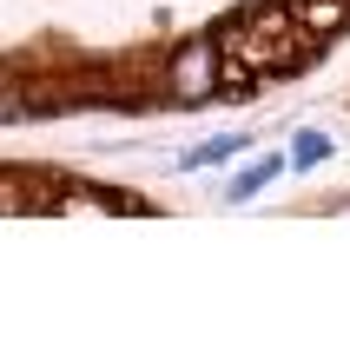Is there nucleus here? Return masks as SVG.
<instances>
[{
  "instance_id": "nucleus-1",
  "label": "nucleus",
  "mask_w": 350,
  "mask_h": 364,
  "mask_svg": "<svg viewBox=\"0 0 350 364\" xmlns=\"http://www.w3.org/2000/svg\"><path fill=\"white\" fill-rule=\"evenodd\" d=\"M291 7H271V14H258V20H245V27H231L225 33V47H231V67H225V80L231 87H245V80L258 73V67H291L297 60V47H291Z\"/></svg>"
},
{
  "instance_id": "nucleus-2",
  "label": "nucleus",
  "mask_w": 350,
  "mask_h": 364,
  "mask_svg": "<svg viewBox=\"0 0 350 364\" xmlns=\"http://www.w3.org/2000/svg\"><path fill=\"white\" fill-rule=\"evenodd\" d=\"M212 80H218V53H212V40H185L179 60H172V93H179V100H205V93H212Z\"/></svg>"
},
{
  "instance_id": "nucleus-3",
  "label": "nucleus",
  "mask_w": 350,
  "mask_h": 364,
  "mask_svg": "<svg viewBox=\"0 0 350 364\" xmlns=\"http://www.w3.org/2000/svg\"><path fill=\"white\" fill-rule=\"evenodd\" d=\"M291 14H297V27H311V33H337L350 20V0H291Z\"/></svg>"
},
{
  "instance_id": "nucleus-4",
  "label": "nucleus",
  "mask_w": 350,
  "mask_h": 364,
  "mask_svg": "<svg viewBox=\"0 0 350 364\" xmlns=\"http://www.w3.org/2000/svg\"><path fill=\"white\" fill-rule=\"evenodd\" d=\"M271 173H278V166H271V159H265V166H251V173H245V179H238V186H231V199H251V192H258V186H265Z\"/></svg>"
},
{
  "instance_id": "nucleus-5",
  "label": "nucleus",
  "mask_w": 350,
  "mask_h": 364,
  "mask_svg": "<svg viewBox=\"0 0 350 364\" xmlns=\"http://www.w3.org/2000/svg\"><path fill=\"white\" fill-rule=\"evenodd\" d=\"M324 153H331V139H324V133H304V139H297V159H304V166L324 159Z\"/></svg>"
}]
</instances>
